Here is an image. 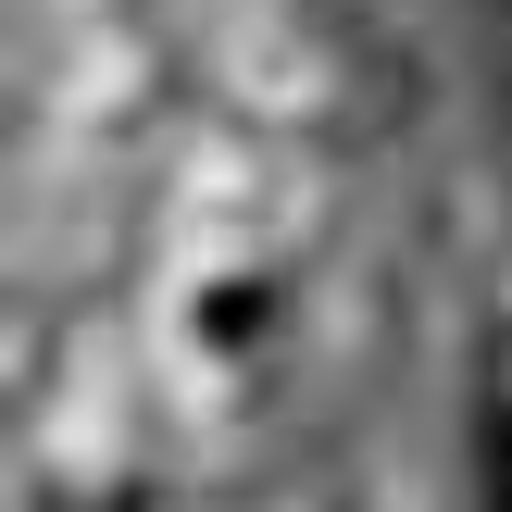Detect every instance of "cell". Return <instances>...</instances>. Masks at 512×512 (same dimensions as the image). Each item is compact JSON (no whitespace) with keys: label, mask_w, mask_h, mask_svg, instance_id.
<instances>
[{"label":"cell","mask_w":512,"mask_h":512,"mask_svg":"<svg viewBox=\"0 0 512 512\" xmlns=\"http://www.w3.org/2000/svg\"><path fill=\"white\" fill-rule=\"evenodd\" d=\"M500 13H512V0H500Z\"/></svg>","instance_id":"1"}]
</instances>
